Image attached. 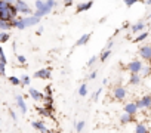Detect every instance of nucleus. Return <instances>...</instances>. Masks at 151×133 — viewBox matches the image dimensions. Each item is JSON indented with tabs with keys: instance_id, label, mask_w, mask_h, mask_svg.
<instances>
[{
	"instance_id": "4c0bfd02",
	"label": "nucleus",
	"mask_w": 151,
	"mask_h": 133,
	"mask_svg": "<svg viewBox=\"0 0 151 133\" xmlns=\"http://www.w3.org/2000/svg\"><path fill=\"white\" fill-rule=\"evenodd\" d=\"M73 5V0H64V6L65 8H70Z\"/></svg>"
},
{
	"instance_id": "423d86ee",
	"label": "nucleus",
	"mask_w": 151,
	"mask_h": 133,
	"mask_svg": "<svg viewBox=\"0 0 151 133\" xmlns=\"http://www.w3.org/2000/svg\"><path fill=\"white\" fill-rule=\"evenodd\" d=\"M135 102L139 109H151V95H144Z\"/></svg>"
},
{
	"instance_id": "ea45409f",
	"label": "nucleus",
	"mask_w": 151,
	"mask_h": 133,
	"mask_svg": "<svg viewBox=\"0 0 151 133\" xmlns=\"http://www.w3.org/2000/svg\"><path fill=\"white\" fill-rule=\"evenodd\" d=\"M6 3H9V5H15L17 3V0H5Z\"/></svg>"
},
{
	"instance_id": "c756f323",
	"label": "nucleus",
	"mask_w": 151,
	"mask_h": 133,
	"mask_svg": "<svg viewBox=\"0 0 151 133\" xmlns=\"http://www.w3.org/2000/svg\"><path fill=\"white\" fill-rule=\"evenodd\" d=\"M21 83H22L21 86H30V83H31L30 76H27V74H25V76H22V77H21Z\"/></svg>"
},
{
	"instance_id": "0eeeda50",
	"label": "nucleus",
	"mask_w": 151,
	"mask_h": 133,
	"mask_svg": "<svg viewBox=\"0 0 151 133\" xmlns=\"http://www.w3.org/2000/svg\"><path fill=\"white\" fill-rule=\"evenodd\" d=\"M127 96V90H126V87L124 86H116L114 89H113V98L116 99V101H123L124 98Z\"/></svg>"
},
{
	"instance_id": "de8ad7c7",
	"label": "nucleus",
	"mask_w": 151,
	"mask_h": 133,
	"mask_svg": "<svg viewBox=\"0 0 151 133\" xmlns=\"http://www.w3.org/2000/svg\"><path fill=\"white\" fill-rule=\"evenodd\" d=\"M148 65H150V66H151V59H150V61H148Z\"/></svg>"
},
{
	"instance_id": "a19ab883",
	"label": "nucleus",
	"mask_w": 151,
	"mask_h": 133,
	"mask_svg": "<svg viewBox=\"0 0 151 133\" xmlns=\"http://www.w3.org/2000/svg\"><path fill=\"white\" fill-rule=\"evenodd\" d=\"M11 117H12V120H17V114H15V111H11Z\"/></svg>"
},
{
	"instance_id": "f704fd0d",
	"label": "nucleus",
	"mask_w": 151,
	"mask_h": 133,
	"mask_svg": "<svg viewBox=\"0 0 151 133\" xmlns=\"http://www.w3.org/2000/svg\"><path fill=\"white\" fill-rule=\"evenodd\" d=\"M45 96H52V86L45 87Z\"/></svg>"
},
{
	"instance_id": "e433bc0d",
	"label": "nucleus",
	"mask_w": 151,
	"mask_h": 133,
	"mask_svg": "<svg viewBox=\"0 0 151 133\" xmlns=\"http://www.w3.org/2000/svg\"><path fill=\"white\" fill-rule=\"evenodd\" d=\"M113 44H114V41H113V40H108V41H107V44H105V49H110V50H111Z\"/></svg>"
},
{
	"instance_id": "49530a36",
	"label": "nucleus",
	"mask_w": 151,
	"mask_h": 133,
	"mask_svg": "<svg viewBox=\"0 0 151 133\" xmlns=\"http://www.w3.org/2000/svg\"><path fill=\"white\" fill-rule=\"evenodd\" d=\"M49 133H59V132H52V130H50V132H49Z\"/></svg>"
},
{
	"instance_id": "20e7f679",
	"label": "nucleus",
	"mask_w": 151,
	"mask_h": 133,
	"mask_svg": "<svg viewBox=\"0 0 151 133\" xmlns=\"http://www.w3.org/2000/svg\"><path fill=\"white\" fill-rule=\"evenodd\" d=\"M126 68H127V71H129L130 74H141V71H142V68H144V64H142V61H139V59H133V61H130V62L126 65Z\"/></svg>"
},
{
	"instance_id": "bb28decb",
	"label": "nucleus",
	"mask_w": 151,
	"mask_h": 133,
	"mask_svg": "<svg viewBox=\"0 0 151 133\" xmlns=\"http://www.w3.org/2000/svg\"><path fill=\"white\" fill-rule=\"evenodd\" d=\"M9 39H11V34L8 31H0V41L2 43H6Z\"/></svg>"
},
{
	"instance_id": "7c9ffc66",
	"label": "nucleus",
	"mask_w": 151,
	"mask_h": 133,
	"mask_svg": "<svg viewBox=\"0 0 151 133\" xmlns=\"http://www.w3.org/2000/svg\"><path fill=\"white\" fill-rule=\"evenodd\" d=\"M17 61H18L21 65H24V66L27 65V58H25L24 55H17Z\"/></svg>"
},
{
	"instance_id": "aec40b11",
	"label": "nucleus",
	"mask_w": 151,
	"mask_h": 133,
	"mask_svg": "<svg viewBox=\"0 0 151 133\" xmlns=\"http://www.w3.org/2000/svg\"><path fill=\"white\" fill-rule=\"evenodd\" d=\"M120 123H122V124L136 123V121H135V115H130V114H126V112H123V114H122V117H120Z\"/></svg>"
},
{
	"instance_id": "37998d69",
	"label": "nucleus",
	"mask_w": 151,
	"mask_h": 133,
	"mask_svg": "<svg viewBox=\"0 0 151 133\" xmlns=\"http://www.w3.org/2000/svg\"><path fill=\"white\" fill-rule=\"evenodd\" d=\"M144 2H145L147 6H151V0H144Z\"/></svg>"
},
{
	"instance_id": "6e6552de",
	"label": "nucleus",
	"mask_w": 151,
	"mask_h": 133,
	"mask_svg": "<svg viewBox=\"0 0 151 133\" xmlns=\"http://www.w3.org/2000/svg\"><path fill=\"white\" fill-rule=\"evenodd\" d=\"M138 55L142 61H150L151 59V44H142L138 50Z\"/></svg>"
},
{
	"instance_id": "79ce46f5",
	"label": "nucleus",
	"mask_w": 151,
	"mask_h": 133,
	"mask_svg": "<svg viewBox=\"0 0 151 133\" xmlns=\"http://www.w3.org/2000/svg\"><path fill=\"white\" fill-rule=\"evenodd\" d=\"M43 33V27H39V30H37V34H42Z\"/></svg>"
},
{
	"instance_id": "5701e85b",
	"label": "nucleus",
	"mask_w": 151,
	"mask_h": 133,
	"mask_svg": "<svg viewBox=\"0 0 151 133\" xmlns=\"http://www.w3.org/2000/svg\"><path fill=\"white\" fill-rule=\"evenodd\" d=\"M141 74H142V79H148V77H151V66H150L148 64L144 65V68H142Z\"/></svg>"
},
{
	"instance_id": "7ed1b4c3",
	"label": "nucleus",
	"mask_w": 151,
	"mask_h": 133,
	"mask_svg": "<svg viewBox=\"0 0 151 133\" xmlns=\"http://www.w3.org/2000/svg\"><path fill=\"white\" fill-rule=\"evenodd\" d=\"M55 6H56V0H45V8H43L42 11H36V12H34V16L42 18V16L50 14Z\"/></svg>"
},
{
	"instance_id": "a211bd4d",
	"label": "nucleus",
	"mask_w": 151,
	"mask_h": 133,
	"mask_svg": "<svg viewBox=\"0 0 151 133\" xmlns=\"http://www.w3.org/2000/svg\"><path fill=\"white\" fill-rule=\"evenodd\" d=\"M127 83H129L130 86H139V84L142 83V76H139V74H130Z\"/></svg>"
},
{
	"instance_id": "f8f14e48",
	"label": "nucleus",
	"mask_w": 151,
	"mask_h": 133,
	"mask_svg": "<svg viewBox=\"0 0 151 133\" xmlns=\"http://www.w3.org/2000/svg\"><path fill=\"white\" fill-rule=\"evenodd\" d=\"M15 102H17V107L21 109L22 115H25L27 111H28V108H27V104H25V101H24V96H22V95H17V96H15Z\"/></svg>"
},
{
	"instance_id": "c85d7f7f",
	"label": "nucleus",
	"mask_w": 151,
	"mask_h": 133,
	"mask_svg": "<svg viewBox=\"0 0 151 133\" xmlns=\"http://www.w3.org/2000/svg\"><path fill=\"white\" fill-rule=\"evenodd\" d=\"M139 2H144V0H123V3L126 5V8H132L136 3H139Z\"/></svg>"
},
{
	"instance_id": "6ab92c4d",
	"label": "nucleus",
	"mask_w": 151,
	"mask_h": 133,
	"mask_svg": "<svg viewBox=\"0 0 151 133\" xmlns=\"http://www.w3.org/2000/svg\"><path fill=\"white\" fill-rule=\"evenodd\" d=\"M135 133H150V129L145 123L142 121H136L135 124Z\"/></svg>"
},
{
	"instance_id": "393cba45",
	"label": "nucleus",
	"mask_w": 151,
	"mask_h": 133,
	"mask_svg": "<svg viewBox=\"0 0 151 133\" xmlns=\"http://www.w3.org/2000/svg\"><path fill=\"white\" fill-rule=\"evenodd\" d=\"M79 96H82V98H85L86 95H88V84L86 83H83V84H80V87H79Z\"/></svg>"
},
{
	"instance_id": "dca6fc26",
	"label": "nucleus",
	"mask_w": 151,
	"mask_h": 133,
	"mask_svg": "<svg viewBox=\"0 0 151 133\" xmlns=\"http://www.w3.org/2000/svg\"><path fill=\"white\" fill-rule=\"evenodd\" d=\"M92 6H93V0H89V2H85V3H79L77 6H76V12H77V14L86 12V11H89Z\"/></svg>"
},
{
	"instance_id": "4be33fe9",
	"label": "nucleus",
	"mask_w": 151,
	"mask_h": 133,
	"mask_svg": "<svg viewBox=\"0 0 151 133\" xmlns=\"http://www.w3.org/2000/svg\"><path fill=\"white\" fill-rule=\"evenodd\" d=\"M110 56H111V50H110V49H104V50L101 52V55H99V61H101V62H105Z\"/></svg>"
},
{
	"instance_id": "2eb2a0df",
	"label": "nucleus",
	"mask_w": 151,
	"mask_h": 133,
	"mask_svg": "<svg viewBox=\"0 0 151 133\" xmlns=\"http://www.w3.org/2000/svg\"><path fill=\"white\" fill-rule=\"evenodd\" d=\"M31 127L36 129V130H39V132H42V133H49V132H50V130L45 126V123L40 121V120H34V121H31Z\"/></svg>"
},
{
	"instance_id": "9b49d317",
	"label": "nucleus",
	"mask_w": 151,
	"mask_h": 133,
	"mask_svg": "<svg viewBox=\"0 0 151 133\" xmlns=\"http://www.w3.org/2000/svg\"><path fill=\"white\" fill-rule=\"evenodd\" d=\"M123 112L130 114V115H136V114L139 112V108H138L136 102H127V104H124V107H123Z\"/></svg>"
},
{
	"instance_id": "2f4dec72",
	"label": "nucleus",
	"mask_w": 151,
	"mask_h": 133,
	"mask_svg": "<svg viewBox=\"0 0 151 133\" xmlns=\"http://www.w3.org/2000/svg\"><path fill=\"white\" fill-rule=\"evenodd\" d=\"M98 59H99V56L93 55V56H91V58H89V61H88V64H86V65H88V66H93V64H95Z\"/></svg>"
},
{
	"instance_id": "9d476101",
	"label": "nucleus",
	"mask_w": 151,
	"mask_h": 133,
	"mask_svg": "<svg viewBox=\"0 0 151 133\" xmlns=\"http://www.w3.org/2000/svg\"><path fill=\"white\" fill-rule=\"evenodd\" d=\"M6 65H8V59H6L5 50L0 49V74H2V77H8L6 76Z\"/></svg>"
},
{
	"instance_id": "f3484780",
	"label": "nucleus",
	"mask_w": 151,
	"mask_h": 133,
	"mask_svg": "<svg viewBox=\"0 0 151 133\" xmlns=\"http://www.w3.org/2000/svg\"><path fill=\"white\" fill-rule=\"evenodd\" d=\"M91 37H92V34L91 33H85L83 36H80V39L74 43V46L76 47H80V46H85V44H88L89 43V40H91Z\"/></svg>"
},
{
	"instance_id": "a878e982",
	"label": "nucleus",
	"mask_w": 151,
	"mask_h": 133,
	"mask_svg": "<svg viewBox=\"0 0 151 133\" xmlns=\"http://www.w3.org/2000/svg\"><path fill=\"white\" fill-rule=\"evenodd\" d=\"M12 28L11 22H5V21H0V31H9Z\"/></svg>"
},
{
	"instance_id": "c03bdc74",
	"label": "nucleus",
	"mask_w": 151,
	"mask_h": 133,
	"mask_svg": "<svg viewBox=\"0 0 151 133\" xmlns=\"http://www.w3.org/2000/svg\"><path fill=\"white\" fill-rule=\"evenodd\" d=\"M105 21H107V18H105V16H104V18H101V19H99V22H101V24H104V22H105Z\"/></svg>"
},
{
	"instance_id": "a18cd8bd",
	"label": "nucleus",
	"mask_w": 151,
	"mask_h": 133,
	"mask_svg": "<svg viewBox=\"0 0 151 133\" xmlns=\"http://www.w3.org/2000/svg\"><path fill=\"white\" fill-rule=\"evenodd\" d=\"M147 18H148V19H151V14H150V15H148V16H147Z\"/></svg>"
},
{
	"instance_id": "1a4fd4ad",
	"label": "nucleus",
	"mask_w": 151,
	"mask_h": 133,
	"mask_svg": "<svg viewBox=\"0 0 151 133\" xmlns=\"http://www.w3.org/2000/svg\"><path fill=\"white\" fill-rule=\"evenodd\" d=\"M34 79H39V80H47V79H50L52 77V70L49 68H40V70H37L36 73H34V76H33Z\"/></svg>"
},
{
	"instance_id": "f03ea898",
	"label": "nucleus",
	"mask_w": 151,
	"mask_h": 133,
	"mask_svg": "<svg viewBox=\"0 0 151 133\" xmlns=\"http://www.w3.org/2000/svg\"><path fill=\"white\" fill-rule=\"evenodd\" d=\"M40 22V18L31 15V16H18L17 19H14L11 22L12 28H18V30H25V28H30V27H34Z\"/></svg>"
},
{
	"instance_id": "72a5a7b5",
	"label": "nucleus",
	"mask_w": 151,
	"mask_h": 133,
	"mask_svg": "<svg viewBox=\"0 0 151 133\" xmlns=\"http://www.w3.org/2000/svg\"><path fill=\"white\" fill-rule=\"evenodd\" d=\"M101 93H102V87H99V89H98L96 92H93V95H92V101H95V102H96Z\"/></svg>"
},
{
	"instance_id": "cd10ccee",
	"label": "nucleus",
	"mask_w": 151,
	"mask_h": 133,
	"mask_svg": "<svg viewBox=\"0 0 151 133\" xmlns=\"http://www.w3.org/2000/svg\"><path fill=\"white\" fill-rule=\"evenodd\" d=\"M85 126H86V123H85L83 120L77 121V123H76V132H77V133H82L83 129H85Z\"/></svg>"
},
{
	"instance_id": "412c9836",
	"label": "nucleus",
	"mask_w": 151,
	"mask_h": 133,
	"mask_svg": "<svg viewBox=\"0 0 151 133\" xmlns=\"http://www.w3.org/2000/svg\"><path fill=\"white\" fill-rule=\"evenodd\" d=\"M147 39H148V33H147V31H144V33H141V34H138V36L135 37L133 43H142V41H145Z\"/></svg>"
},
{
	"instance_id": "39448f33",
	"label": "nucleus",
	"mask_w": 151,
	"mask_h": 133,
	"mask_svg": "<svg viewBox=\"0 0 151 133\" xmlns=\"http://www.w3.org/2000/svg\"><path fill=\"white\" fill-rule=\"evenodd\" d=\"M15 6H17L18 12H19L21 15H24V16H31V15H34V14H33V9L27 5V2H24V0H17Z\"/></svg>"
},
{
	"instance_id": "58836bf2",
	"label": "nucleus",
	"mask_w": 151,
	"mask_h": 133,
	"mask_svg": "<svg viewBox=\"0 0 151 133\" xmlns=\"http://www.w3.org/2000/svg\"><path fill=\"white\" fill-rule=\"evenodd\" d=\"M45 102H49V104H52L53 102V98L52 96H45V99H43Z\"/></svg>"
},
{
	"instance_id": "ddd939ff",
	"label": "nucleus",
	"mask_w": 151,
	"mask_h": 133,
	"mask_svg": "<svg viewBox=\"0 0 151 133\" xmlns=\"http://www.w3.org/2000/svg\"><path fill=\"white\" fill-rule=\"evenodd\" d=\"M28 95L31 96V99H34L36 102H40V101H43L45 99V93H42V92H39L37 89H34V87H28Z\"/></svg>"
},
{
	"instance_id": "b1692460",
	"label": "nucleus",
	"mask_w": 151,
	"mask_h": 133,
	"mask_svg": "<svg viewBox=\"0 0 151 133\" xmlns=\"http://www.w3.org/2000/svg\"><path fill=\"white\" fill-rule=\"evenodd\" d=\"M8 80H9V83L14 84V86H21V84H22V83H21V79L17 77V76H9Z\"/></svg>"
},
{
	"instance_id": "c9c22d12",
	"label": "nucleus",
	"mask_w": 151,
	"mask_h": 133,
	"mask_svg": "<svg viewBox=\"0 0 151 133\" xmlns=\"http://www.w3.org/2000/svg\"><path fill=\"white\" fill-rule=\"evenodd\" d=\"M96 76H98V71L95 70V71H92V73L88 76V79H89V80H95V79H96Z\"/></svg>"
},
{
	"instance_id": "f257e3e1",
	"label": "nucleus",
	"mask_w": 151,
	"mask_h": 133,
	"mask_svg": "<svg viewBox=\"0 0 151 133\" xmlns=\"http://www.w3.org/2000/svg\"><path fill=\"white\" fill-rule=\"evenodd\" d=\"M18 9L15 5H9L5 0H0V21L5 22H12L14 19L18 18Z\"/></svg>"
},
{
	"instance_id": "473e14b6",
	"label": "nucleus",
	"mask_w": 151,
	"mask_h": 133,
	"mask_svg": "<svg viewBox=\"0 0 151 133\" xmlns=\"http://www.w3.org/2000/svg\"><path fill=\"white\" fill-rule=\"evenodd\" d=\"M45 8V0H36V11H42Z\"/></svg>"
},
{
	"instance_id": "4468645a",
	"label": "nucleus",
	"mask_w": 151,
	"mask_h": 133,
	"mask_svg": "<svg viewBox=\"0 0 151 133\" xmlns=\"http://www.w3.org/2000/svg\"><path fill=\"white\" fill-rule=\"evenodd\" d=\"M145 28H147V24H145L144 21H138L136 24H133V25L130 27V31H132L133 34H141V33L145 31Z\"/></svg>"
}]
</instances>
